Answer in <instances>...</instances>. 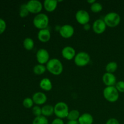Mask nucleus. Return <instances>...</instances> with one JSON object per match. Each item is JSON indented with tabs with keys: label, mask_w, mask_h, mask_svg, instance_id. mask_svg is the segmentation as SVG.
<instances>
[{
	"label": "nucleus",
	"mask_w": 124,
	"mask_h": 124,
	"mask_svg": "<svg viewBox=\"0 0 124 124\" xmlns=\"http://www.w3.org/2000/svg\"><path fill=\"white\" fill-rule=\"evenodd\" d=\"M47 70L52 75L57 76L59 75L63 71V65L60 60L56 58L50 59L46 65Z\"/></svg>",
	"instance_id": "f257e3e1"
},
{
	"label": "nucleus",
	"mask_w": 124,
	"mask_h": 124,
	"mask_svg": "<svg viewBox=\"0 0 124 124\" xmlns=\"http://www.w3.org/2000/svg\"><path fill=\"white\" fill-rule=\"evenodd\" d=\"M119 92L117 91L115 86L107 87L103 91L104 98L110 102H115L117 101L119 97Z\"/></svg>",
	"instance_id": "f03ea898"
},
{
	"label": "nucleus",
	"mask_w": 124,
	"mask_h": 124,
	"mask_svg": "<svg viewBox=\"0 0 124 124\" xmlns=\"http://www.w3.org/2000/svg\"><path fill=\"white\" fill-rule=\"evenodd\" d=\"M33 23L35 27L39 30L47 29L49 23V18L45 13H39L35 16Z\"/></svg>",
	"instance_id": "7ed1b4c3"
},
{
	"label": "nucleus",
	"mask_w": 124,
	"mask_h": 124,
	"mask_svg": "<svg viewBox=\"0 0 124 124\" xmlns=\"http://www.w3.org/2000/svg\"><path fill=\"white\" fill-rule=\"evenodd\" d=\"M69 113V107L64 102H59L54 106V113L58 118L62 119L67 117Z\"/></svg>",
	"instance_id": "20e7f679"
},
{
	"label": "nucleus",
	"mask_w": 124,
	"mask_h": 124,
	"mask_svg": "<svg viewBox=\"0 0 124 124\" xmlns=\"http://www.w3.org/2000/svg\"><path fill=\"white\" fill-rule=\"evenodd\" d=\"M104 21L107 26L115 27L121 23V16L116 12H110L104 16Z\"/></svg>",
	"instance_id": "39448f33"
},
{
	"label": "nucleus",
	"mask_w": 124,
	"mask_h": 124,
	"mask_svg": "<svg viewBox=\"0 0 124 124\" xmlns=\"http://www.w3.org/2000/svg\"><path fill=\"white\" fill-rule=\"evenodd\" d=\"M74 61L75 64L79 67H84L90 61V56L87 52H81L76 54Z\"/></svg>",
	"instance_id": "423d86ee"
},
{
	"label": "nucleus",
	"mask_w": 124,
	"mask_h": 124,
	"mask_svg": "<svg viewBox=\"0 0 124 124\" xmlns=\"http://www.w3.org/2000/svg\"><path fill=\"white\" fill-rule=\"evenodd\" d=\"M26 6L29 13L38 14L43 7L42 4L38 0H30L27 2Z\"/></svg>",
	"instance_id": "0eeeda50"
},
{
	"label": "nucleus",
	"mask_w": 124,
	"mask_h": 124,
	"mask_svg": "<svg viewBox=\"0 0 124 124\" xmlns=\"http://www.w3.org/2000/svg\"><path fill=\"white\" fill-rule=\"evenodd\" d=\"M75 18L78 23L84 25L88 24L90 19L89 13L85 10H79L78 11L75 15Z\"/></svg>",
	"instance_id": "6e6552de"
},
{
	"label": "nucleus",
	"mask_w": 124,
	"mask_h": 124,
	"mask_svg": "<svg viewBox=\"0 0 124 124\" xmlns=\"http://www.w3.org/2000/svg\"><path fill=\"white\" fill-rule=\"evenodd\" d=\"M36 59L37 61L40 64L44 65V64H47L50 60V55L48 51L44 48H40L38 50L36 53Z\"/></svg>",
	"instance_id": "1a4fd4ad"
},
{
	"label": "nucleus",
	"mask_w": 124,
	"mask_h": 124,
	"mask_svg": "<svg viewBox=\"0 0 124 124\" xmlns=\"http://www.w3.org/2000/svg\"><path fill=\"white\" fill-rule=\"evenodd\" d=\"M74 33H75V29L73 27L69 24H65L59 29L60 35L64 38H70L73 35Z\"/></svg>",
	"instance_id": "9d476101"
},
{
	"label": "nucleus",
	"mask_w": 124,
	"mask_h": 124,
	"mask_svg": "<svg viewBox=\"0 0 124 124\" xmlns=\"http://www.w3.org/2000/svg\"><path fill=\"white\" fill-rule=\"evenodd\" d=\"M106 27L107 25L104 22V19H96L93 23V26H92L94 32L98 35L103 33L106 30Z\"/></svg>",
	"instance_id": "9b49d317"
},
{
	"label": "nucleus",
	"mask_w": 124,
	"mask_h": 124,
	"mask_svg": "<svg viewBox=\"0 0 124 124\" xmlns=\"http://www.w3.org/2000/svg\"><path fill=\"white\" fill-rule=\"evenodd\" d=\"M102 81L107 87L114 86L116 84V77L113 73H105L102 76Z\"/></svg>",
	"instance_id": "f8f14e48"
},
{
	"label": "nucleus",
	"mask_w": 124,
	"mask_h": 124,
	"mask_svg": "<svg viewBox=\"0 0 124 124\" xmlns=\"http://www.w3.org/2000/svg\"><path fill=\"white\" fill-rule=\"evenodd\" d=\"M62 55L65 59L70 61L75 58L76 56V51L72 47L66 46L62 50Z\"/></svg>",
	"instance_id": "ddd939ff"
},
{
	"label": "nucleus",
	"mask_w": 124,
	"mask_h": 124,
	"mask_svg": "<svg viewBox=\"0 0 124 124\" xmlns=\"http://www.w3.org/2000/svg\"><path fill=\"white\" fill-rule=\"evenodd\" d=\"M34 103L37 105H42L45 104L47 100V97L45 93L42 92H36L32 96Z\"/></svg>",
	"instance_id": "4468645a"
},
{
	"label": "nucleus",
	"mask_w": 124,
	"mask_h": 124,
	"mask_svg": "<svg viewBox=\"0 0 124 124\" xmlns=\"http://www.w3.org/2000/svg\"><path fill=\"white\" fill-rule=\"evenodd\" d=\"M51 33L48 29H45L39 30L38 33V38L41 42H47L50 39Z\"/></svg>",
	"instance_id": "2eb2a0df"
},
{
	"label": "nucleus",
	"mask_w": 124,
	"mask_h": 124,
	"mask_svg": "<svg viewBox=\"0 0 124 124\" xmlns=\"http://www.w3.org/2000/svg\"><path fill=\"white\" fill-rule=\"evenodd\" d=\"M43 6L46 10L47 12H53L58 6V1L56 0H45Z\"/></svg>",
	"instance_id": "dca6fc26"
},
{
	"label": "nucleus",
	"mask_w": 124,
	"mask_h": 124,
	"mask_svg": "<svg viewBox=\"0 0 124 124\" xmlns=\"http://www.w3.org/2000/svg\"><path fill=\"white\" fill-rule=\"evenodd\" d=\"M78 121L79 124H93L94 119L91 114L84 113L80 116Z\"/></svg>",
	"instance_id": "f3484780"
},
{
	"label": "nucleus",
	"mask_w": 124,
	"mask_h": 124,
	"mask_svg": "<svg viewBox=\"0 0 124 124\" xmlns=\"http://www.w3.org/2000/svg\"><path fill=\"white\" fill-rule=\"evenodd\" d=\"M39 86L41 89L44 91H50L52 89V83L50 80L48 78H44L40 81Z\"/></svg>",
	"instance_id": "a211bd4d"
},
{
	"label": "nucleus",
	"mask_w": 124,
	"mask_h": 124,
	"mask_svg": "<svg viewBox=\"0 0 124 124\" xmlns=\"http://www.w3.org/2000/svg\"><path fill=\"white\" fill-rule=\"evenodd\" d=\"M42 115L45 117H50L54 113V107L51 105H46L41 108Z\"/></svg>",
	"instance_id": "6ab92c4d"
},
{
	"label": "nucleus",
	"mask_w": 124,
	"mask_h": 124,
	"mask_svg": "<svg viewBox=\"0 0 124 124\" xmlns=\"http://www.w3.org/2000/svg\"><path fill=\"white\" fill-rule=\"evenodd\" d=\"M117 67H118V65L116 62H110L107 64L106 67H105V70H106L107 73H113L117 70Z\"/></svg>",
	"instance_id": "aec40b11"
},
{
	"label": "nucleus",
	"mask_w": 124,
	"mask_h": 124,
	"mask_svg": "<svg viewBox=\"0 0 124 124\" xmlns=\"http://www.w3.org/2000/svg\"><path fill=\"white\" fill-rule=\"evenodd\" d=\"M46 70H47V68L46 66H44L42 64H37V65H35L33 67V72L34 73L36 74L37 75H41L42 74L46 72Z\"/></svg>",
	"instance_id": "412c9836"
},
{
	"label": "nucleus",
	"mask_w": 124,
	"mask_h": 124,
	"mask_svg": "<svg viewBox=\"0 0 124 124\" xmlns=\"http://www.w3.org/2000/svg\"><path fill=\"white\" fill-rule=\"evenodd\" d=\"M80 113L78 110H73L69 111V115L67 118L69 121H78L80 117Z\"/></svg>",
	"instance_id": "4be33fe9"
},
{
	"label": "nucleus",
	"mask_w": 124,
	"mask_h": 124,
	"mask_svg": "<svg viewBox=\"0 0 124 124\" xmlns=\"http://www.w3.org/2000/svg\"><path fill=\"white\" fill-rule=\"evenodd\" d=\"M34 45L33 40L30 38H26L23 42V46L27 50H31L33 48Z\"/></svg>",
	"instance_id": "5701e85b"
},
{
	"label": "nucleus",
	"mask_w": 124,
	"mask_h": 124,
	"mask_svg": "<svg viewBox=\"0 0 124 124\" xmlns=\"http://www.w3.org/2000/svg\"><path fill=\"white\" fill-rule=\"evenodd\" d=\"M32 124H48V121L47 117L41 115L40 116L35 117L33 121Z\"/></svg>",
	"instance_id": "b1692460"
},
{
	"label": "nucleus",
	"mask_w": 124,
	"mask_h": 124,
	"mask_svg": "<svg viewBox=\"0 0 124 124\" xmlns=\"http://www.w3.org/2000/svg\"><path fill=\"white\" fill-rule=\"evenodd\" d=\"M102 5L101 3L98 2H96L93 3V4H91L90 9L94 13H98L100 12L102 10Z\"/></svg>",
	"instance_id": "393cba45"
},
{
	"label": "nucleus",
	"mask_w": 124,
	"mask_h": 124,
	"mask_svg": "<svg viewBox=\"0 0 124 124\" xmlns=\"http://www.w3.org/2000/svg\"><path fill=\"white\" fill-rule=\"evenodd\" d=\"M29 12L27 8L26 4H22L20 7V10H19V16L22 18H24L29 15Z\"/></svg>",
	"instance_id": "a878e982"
},
{
	"label": "nucleus",
	"mask_w": 124,
	"mask_h": 124,
	"mask_svg": "<svg viewBox=\"0 0 124 124\" xmlns=\"http://www.w3.org/2000/svg\"><path fill=\"white\" fill-rule=\"evenodd\" d=\"M33 101L32 98H26L24 99L23 102V104L24 107L26 108H30L33 105Z\"/></svg>",
	"instance_id": "bb28decb"
},
{
	"label": "nucleus",
	"mask_w": 124,
	"mask_h": 124,
	"mask_svg": "<svg viewBox=\"0 0 124 124\" xmlns=\"http://www.w3.org/2000/svg\"><path fill=\"white\" fill-rule=\"evenodd\" d=\"M32 113L36 117L40 116L42 115V109L39 106L36 105L32 108Z\"/></svg>",
	"instance_id": "cd10ccee"
},
{
	"label": "nucleus",
	"mask_w": 124,
	"mask_h": 124,
	"mask_svg": "<svg viewBox=\"0 0 124 124\" xmlns=\"http://www.w3.org/2000/svg\"><path fill=\"white\" fill-rule=\"evenodd\" d=\"M115 87L117 90L119 92L121 93H124V81H120L116 82Z\"/></svg>",
	"instance_id": "c85d7f7f"
},
{
	"label": "nucleus",
	"mask_w": 124,
	"mask_h": 124,
	"mask_svg": "<svg viewBox=\"0 0 124 124\" xmlns=\"http://www.w3.org/2000/svg\"><path fill=\"white\" fill-rule=\"evenodd\" d=\"M6 28V23L4 19L0 18V34H2L5 31Z\"/></svg>",
	"instance_id": "c756f323"
},
{
	"label": "nucleus",
	"mask_w": 124,
	"mask_h": 124,
	"mask_svg": "<svg viewBox=\"0 0 124 124\" xmlns=\"http://www.w3.org/2000/svg\"><path fill=\"white\" fill-rule=\"evenodd\" d=\"M105 124H120L118 120L115 118H110L107 121Z\"/></svg>",
	"instance_id": "7c9ffc66"
},
{
	"label": "nucleus",
	"mask_w": 124,
	"mask_h": 124,
	"mask_svg": "<svg viewBox=\"0 0 124 124\" xmlns=\"http://www.w3.org/2000/svg\"><path fill=\"white\" fill-rule=\"evenodd\" d=\"M51 124H64V121H62V119L57 117V118L54 119L52 121Z\"/></svg>",
	"instance_id": "2f4dec72"
},
{
	"label": "nucleus",
	"mask_w": 124,
	"mask_h": 124,
	"mask_svg": "<svg viewBox=\"0 0 124 124\" xmlns=\"http://www.w3.org/2000/svg\"><path fill=\"white\" fill-rule=\"evenodd\" d=\"M67 124H79L78 121H69Z\"/></svg>",
	"instance_id": "473e14b6"
},
{
	"label": "nucleus",
	"mask_w": 124,
	"mask_h": 124,
	"mask_svg": "<svg viewBox=\"0 0 124 124\" xmlns=\"http://www.w3.org/2000/svg\"><path fill=\"white\" fill-rule=\"evenodd\" d=\"M84 29L85 30H89L90 29V25L89 24H87L84 25Z\"/></svg>",
	"instance_id": "72a5a7b5"
},
{
	"label": "nucleus",
	"mask_w": 124,
	"mask_h": 124,
	"mask_svg": "<svg viewBox=\"0 0 124 124\" xmlns=\"http://www.w3.org/2000/svg\"><path fill=\"white\" fill-rule=\"evenodd\" d=\"M87 2H88V3H90L91 4H93V3L96 2V1L95 0H88V1H87Z\"/></svg>",
	"instance_id": "f704fd0d"
}]
</instances>
